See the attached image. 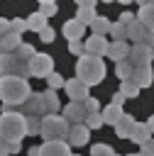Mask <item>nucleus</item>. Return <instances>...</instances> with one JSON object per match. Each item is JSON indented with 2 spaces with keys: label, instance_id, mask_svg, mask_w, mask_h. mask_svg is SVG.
<instances>
[{
  "label": "nucleus",
  "instance_id": "30",
  "mask_svg": "<svg viewBox=\"0 0 154 156\" xmlns=\"http://www.w3.org/2000/svg\"><path fill=\"white\" fill-rule=\"evenodd\" d=\"M37 12H39L42 17H46V20H49V17H54V15L59 12V5H56V2H51V0H44V2L39 5V10H37Z\"/></svg>",
  "mask_w": 154,
  "mask_h": 156
},
{
  "label": "nucleus",
  "instance_id": "22",
  "mask_svg": "<svg viewBox=\"0 0 154 156\" xmlns=\"http://www.w3.org/2000/svg\"><path fill=\"white\" fill-rule=\"evenodd\" d=\"M122 115H125V112H122V107H120V105H112V102H110V105H105V107H103V112H100L103 124H112V127L117 124V119H120Z\"/></svg>",
  "mask_w": 154,
  "mask_h": 156
},
{
  "label": "nucleus",
  "instance_id": "5",
  "mask_svg": "<svg viewBox=\"0 0 154 156\" xmlns=\"http://www.w3.org/2000/svg\"><path fill=\"white\" fill-rule=\"evenodd\" d=\"M0 76H17V78H29L27 61L17 58L15 54H0Z\"/></svg>",
  "mask_w": 154,
  "mask_h": 156
},
{
  "label": "nucleus",
  "instance_id": "42",
  "mask_svg": "<svg viewBox=\"0 0 154 156\" xmlns=\"http://www.w3.org/2000/svg\"><path fill=\"white\" fill-rule=\"evenodd\" d=\"M10 32V20H5V17H0V39L5 37Z\"/></svg>",
  "mask_w": 154,
  "mask_h": 156
},
{
  "label": "nucleus",
  "instance_id": "11",
  "mask_svg": "<svg viewBox=\"0 0 154 156\" xmlns=\"http://www.w3.org/2000/svg\"><path fill=\"white\" fill-rule=\"evenodd\" d=\"M64 90H66V95H68V100H71V102H83L86 98H90L88 88H86L81 80H76V78L66 80V83H64Z\"/></svg>",
  "mask_w": 154,
  "mask_h": 156
},
{
  "label": "nucleus",
  "instance_id": "24",
  "mask_svg": "<svg viewBox=\"0 0 154 156\" xmlns=\"http://www.w3.org/2000/svg\"><path fill=\"white\" fill-rule=\"evenodd\" d=\"M152 139V134H149V129H147V124L144 122H137L134 124V129H132V134H130V141H134V144H147Z\"/></svg>",
  "mask_w": 154,
  "mask_h": 156
},
{
  "label": "nucleus",
  "instance_id": "25",
  "mask_svg": "<svg viewBox=\"0 0 154 156\" xmlns=\"http://www.w3.org/2000/svg\"><path fill=\"white\" fill-rule=\"evenodd\" d=\"M90 29H93V34H95V37H105V34L110 32V20H108V17H103V15H98V17L90 22Z\"/></svg>",
  "mask_w": 154,
  "mask_h": 156
},
{
  "label": "nucleus",
  "instance_id": "17",
  "mask_svg": "<svg viewBox=\"0 0 154 156\" xmlns=\"http://www.w3.org/2000/svg\"><path fill=\"white\" fill-rule=\"evenodd\" d=\"M144 29H149L152 34H154V2H144V5H139V12H137V17H134Z\"/></svg>",
  "mask_w": 154,
  "mask_h": 156
},
{
  "label": "nucleus",
  "instance_id": "36",
  "mask_svg": "<svg viewBox=\"0 0 154 156\" xmlns=\"http://www.w3.org/2000/svg\"><path fill=\"white\" fill-rule=\"evenodd\" d=\"M83 107H86V115L100 112V102H98L95 98H86V100H83Z\"/></svg>",
  "mask_w": 154,
  "mask_h": 156
},
{
  "label": "nucleus",
  "instance_id": "47",
  "mask_svg": "<svg viewBox=\"0 0 154 156\" xmlns=\"http://www.w3.org/2000/svg\"><path fill=\"white\" fill-rule=\"evenodd\" d=\"M149 144H152V149H154V139H149Z\"/></svg>",
  "mask_w": 154,
  "mask_h": 156
},
{
  "label": "nucleus",
  "instance_id": "27",
  "mask_svg": "<svg viewBox=\"0 0 154 156\" xmlns=\"http://www.w3.org/2000/svg\"><path fill=\"white\" fill-rule=\"evenodd\" d=\"M115 76L120 78V80H130V76H132V63L125 58V61H117L115 63Z\"/></svg>",
  "mask_w": 154,
  "mask_h": 156
},
{
  "label": "nucleus",
  "instance_id": "12",
  "mask_svg": "<svg viewBox=\"0 0 154 156\" xmlns=\"http://www.w3.org/2000/svg\"><path fill=\"white\" fill-rule=\"evenodd\" d=\"M108 44H110V41H108L105 37H95V34H90V37L83 41V49H86L88 56H100V58H103L105 51H108Z\"/></svg>",
  "mask_w": 154,
  "mask_h": 156
},
{
  "label": "nucleus",
  "instance_id": "45",
  "mask_svg": "<svg viewBox=\"0 0 154 156\" xmlns=\"http://www.w3.org/2000/svg\"><path fill=\"white\" fill-rule=\"evenodd\" d=\"M27 156H39V149H37V146H32V149L27 151Z\"/></svg>",
  "mask_w": 154,
  "mask_h": 156
},
{
  "label": "nucleus",
  "instance_id": "35",
  "mask_svg": "<svg viewBox=\"0 0 154 156\" xmlns=\"http://www.w3.org/2000/svg\"><path fill=\"white\" fill-rule=\"evenodd\" d=\"M110 34H112V41H122L125 39V27H120L117 22H110Z\"/></svg>",
  "mask_w": 154,
  "mask_h": 156
},
{
  "label": "nucleus",
  "instance_id": "33",
  "mask_svg": "<svg viewBox=\"0 0 154 156\" xmlns=\"http://www.w3.org/2000/svg\"><path fill=\"white\" fill-rule=\"evenodd\" d=\"M83 124H86L88 129H100V127H103V117H100V112H93V115H86V119H83Z\"/></svg>",
  "mask_w": 154,
  "mask_h": 156
},
{
  "label": "nucleus",
  "instance_id": "29",
  "mask_svg": "<svg viewBox=\"0 0 154 156\" xmlns=\"http://www.w3.org/2000/svg\"><path fill=\"white\" fill-rule=\"evenodd\" d=\"M122 98H134V95H139V88L132 83V80H120V90H117Z\"/></svg>",
  "mask_w": 154,
  "mask_h": 156
},
{
  "label": "nucleus",
  "instance_id": "26",
  "mask_svg": "<svg viewBox=\"0 0 154 156\" xmlns=\"http://www.w3.org/2000/svg\"><path fill=\"white\" fill-rule=\"evenodd\" d=\"M24 22H27V29H32V32H37V34H39V32L46 27V17H42L39 12H32V15H29Z\"/></svg>",
  "mask_w": 154,
  "mask_h": 156
},
{
  "label": "nucleus",
  "instance_id": "2",
  "mask_svg": "<svg viewBox=\"0 0 154 156\" xmlns=\"http://www.w3.org/2000/svg\"><path fill=\"white\" fill-rule=\"evenodd\" d=\"M105 73H108L105 71V61L100 56H88V54L78 56V61H76V80H81L86 88L98 85L105 78Z\"/></svg>",
  "mask_w": 154,
  "mask_h": 156
},
{
  "label": "nucleus",
  "instance_id": "40",
  "mask_svg": "<svg viewBox=\"0 0 154 156\" xmlns=\"http://www.w3.org/2000/svg\"><path fill=\"white\" fill-rule=\"evenodd\" d=\"M17 151H20V146H10L0 139V156H10V154H17Z\"/></svg>",
  "mask_w": 154,
  "mask_h": 156
},
{
  "label": "nucleus",
  "instance_id": "38",
  "mask_svg": "<svg viewBox=\"0 0 154 156\" xmlns=\"http://www.w3.org/2000/svg\"><path fill=\"white\" fill-rule=\"evenodd\" d=\"M68 51L76 54V56H83V54H86V49H83V39H78V41H68Z\"/></svg>",
  "mask_w": 154,
  "mask_h": 156
},
{
  "label": "nucleus",
  "instance_id": "10",
  "mask_svg": "<svg viewBox=\"0 0 154 156\" xmlns=\"http://www.w3.org/2000/svg\"><path fill=\"white\" fill-rule=\"evenodd\" d=\"M127 61L132 63V68H137V66H147V63H152V49L139 46V44H132L130 51H127Z\"/></svg>",
  "mask_w": 154,
  "mask_h": 156
},
{
  "label": "nucleus",
  "instance_id": "19",
  "mask_svg": "<svg viewBox=\"0 0 154 156\" xmlns=\"http://www.w3.org/2000/svg\"><path fill=\"white\" fill-rule=\"evenodd\" d=\"M134 124H137V119H134L132 115H122V117L117 119V124H115V134H117L120 139H130Z\"/></svg>",
  "mask_w": 154,
  "mask_h": 156
},
{
  "label": "nucleus",
  "instance_id": "13",
  "mask_svg": "<svg viewBox=\"0 0 154 156\" xmlns=\"http://www.w3.org/2000/svg\"><path fill=\"white\" fill-rule=\"evenodd\" d=\"M130 80L137 85V88H149L152 83H154V73H152V63H147V66H137V68H132V76H130Z\"/></svg>",
  "mask_w": 154,
  "mask_h": 156
},
{
  "label": "nucleus",
  "instance_id": "32",
  "mask_svg": "<svg viewBox=\"0 0 154 156\" xmlns=\"http://www.w3.org/2000/svg\"><path fill=\"white\" fill-rule=\"evenodd\" d=\"M10 32H12V34H17V37H22V34L27 32V22H24L22 17H15V20H10Z\"/></svg>",
  "mask_w": 154,
  "mask_h": 156
},
{
  "label": "nucleus",
  "instance_id": "8",
  "mask_svg": "<svg viewBox=\"0 0 154 156\" xmlns=\"http://www.w3.org/2000/svg\"><path fill=\"white\" fill-rule=\"evenodd\" d=\"M22 115L24 117H44V100L42 93H29V98L22 102Z\"/></svg>",
  "mask_w": 154,
  "mask_h": 156
},
{
  "label": "nucleus",
  "instance_id": "23",
  "mask_svg": "<svg viewBox=\"0 0 154 156\" xmlns=\"http://www.w3.org/2000/svg\"><path fill=\"white\" fill-rule=\"evenodd\" d=\"M20 44H22V37L7 32V34L0 39V54H15V49H17Z\"/></svg>",
  "mask_w": 154,
  "mask_h": 156
},
{
  "label": "nucleus",
  "instance_id": "6",
  "mask_svg": "<svg viewBox=\"0 0 154 156\" xmlns=\"http://www.w3.org/2000/svg\"><path fill=\"white\" fill-rule=\"evenodd\" d=\"M125 39H130V41H134V44H139V46L154 49V34H152L149 29H144L137 20H134L132 24H127V29H125Z\"/></svg>",
  "mask_w": 154,
  "mask_h": 156
},
{
  "label": "nucleus",
  "instance_id": "48",
  "mask_svg": "<svg viewBox=\"0 0 154 156\" xmlns=\"http://www.w3.org/2000/svg\"><path fill=\"white\" fill-rule=\"evenodd\" d=\"M152 61H154V49H152Z\"/></svg>",
  "mask_w": 154,
  "mask_h": 156
},
{
  "label": "nucleus",
  "instance_id": "46",
  "mask_svg": "<svg viewBox=\"0 0 154 156\" xmlns=\"http://www.w3.org/2000/svg\"><path fill=\"white\" fill-rule=\"evenodd\" d=\"M127 156H142V154H127Z\"/></svg>",
  "mask_w": 154,
  "mask_h": 156
},
{
  "label": "nucleus",
  "instance_id": "7",
  "mask_svg": "<svg viewBox=\"0 0 154 156\" xmlns=\"http://www.w3.org/2000/svg\"><path fill=\"white\" fill-rule=\"evenodd\" d=\"M27 68H29V76L46 78V76L54 71V58H51L49 54H34V56L27 61Z\"/></svg>",
  "mask_w": 154,
  "mask_h": 156
},
{
  "label": "nucleus",
  "instance_id": "28",
  "mask_svg": "<svg viewBox=\"0 0 154 156\" xmlns=\"http://www.w3.org/2000/svg\"><path fill=\"white\" fill-rule=\"evenodd\" d=\"M34 54H37V51H34V46H32V44H27V41H22V44L15 49V56H17V58H22V61H29Z\"/></svg>",
  "mask_w": 154,
  "mask_h": 156
},
{
  "label": "nucleus",
  "instance_id": "21",
  "mask_svg": "<svg viewBox=\"0 0 154 156\" xmlns=\"http://www.w3.org/2000/svg\"><path fill=\"white\" fill-rule=\"evenodd\" d=\"M42 100H44V112L46 115H56L61 110V100L56 98V90H44Z\"/></svg>",
  "mask_w": 154,
  "mask_h": 156
},
{
  "label": "nucleus",
  "instance_id": "49",
  "mask_svg": "<svg viewBox=\"0 0 154 156\" xmlns=\"http://www.w3.org/2000/svg\"><path fill=\"white\" fill-rule=\"evenodd\" d=\"M71 156H73V154H71Z\"/></svg>",
  "mask_w": 154,
  "mask_h": 156
},
{
  "label": "nucleus",
  "instance_id": "20",
  "mask_svg": "<svg viewBox=\"0 0 154 156\" xmlns=\"http://www.w3.org/2000/svg\"><path fill=\"white\" fill-rule=\"evenodd\" d=\"M64 37L68 39V41H78V39H83V34H86V27L81 24V22H76V20H68L66 24H64Z\"/></svg>",
  "mask_w": 154,
  "mask_h": 156
},
{
  "label": "nucleus",
  "instance_id": "9",
  "mask_svg": "<svg viewBox=\"0 0 154 156\" xmlns=\"http://www.w3.org/2000/svg\"><path fill=\"white\" fill-rule=\"evenodd\" d=\"M90 139V129L86 124H71L68 134H66V144L68 146H86Z\"/></svg>",
  "mask_w": 154,
  "mask_h": 156
},
{
  "label": "nucleus",
  "instance_id": "4",
  "mask_svg": "<svg viewBox=\"0 0 154 156\" xmlns=\"http://www.w3.org/2000/svg\"><path fill=\"white\" fill-rule=\"evenodd\" d=\"M68 122L61 117V115H44L42 117V127H39V134L44 141H64L66 134H68Z\"/></svg>",
  "mask_w": 154,
  "mask_h": 156
},
{
  "label": "nucleus",
  "instance_id": "39",
  "mask_svg": "<svg viewBox=\"0 0 154 156\" xmlns=\"http://www.w3.org/2000/svg\"><path fill=\"white\" fill-rule=\"evenodd\" d=\"M39 39H42L44 44H49V41H54V29H51V27L46 24V27H44V29L39 32Z\"/></svg>",
  "mask_w": 154,
  "mask_h": 156
},
{
  "label": "nucleus",
  "instance_id": "34",
  "mask_svg": "<svg viewBox=\"0 0 154 156\" xmlns=\"http://www.w3.org/2000/svg\"><path fill=\"white\" fill-rule=\"evenodd\" d=\"M90 156H115V151L108 144H93L90 146Z\"/></svg>",
  "mask_w": 154,
  "mask_h": 156
},
{
  "label": "nucleus",
  "instance_id": "43",
  "mask_svg": "<svg viewBox=\"0 0 154 156\" xmlns=\"http://www.w3.org/2000/svg\"><path fill=\"white\" fill-rule=\"evenodd\" d=\"M122 102H125V98H122L120 93H115V95H112V105H120V107H122Z\"/></svg>",
  "mask_w": 154,
  "mask_h": 156
},
{
  "label": "nucleus",
  "instance_id": "1",
  "mask_svg": "<svg viewBox=\"0 0 154 156\" xmlns=\"http://www.w3.org/2000/svg\"><path fill=\"white\" fill-rule=\"evenodd\" d=\"M24 136H27V117L22 112L5 110L0 115V139L10 146H20Z\"/></svg>",
  "mask_w": 154,
  "mask_h": 156
},
{
  "label": "nucleus",
  "instance_id": "14",
  "mask_svg": "<svg viewBox=\"0 0 154 156\" xmlns=\"http://www.w3.org/2000/svg\"><path fill=\"white\" fill-rule=\"evenodd\" d=\"M61 117H64L68 124H83V119H86V107H83V102H68V105L64 107Z\"/></svg>",
  "mask_w": 154,
  "mask_h": 156
},
{
  "label": "nucleus",
  "instance_id": "15",
  "mask_svg": "<svg viewBox=\"0 0 154 156\" xmlns=\"http://www.w3.org/2000/svg\"><path fill=\"white\" fill-rule=\"evenodd\" d=\"M39 149V156H71V146L66 141H44Z\"/></svg>",
  "mask_w": 154,
  "mask_h": 156
},
{
  "label": "nucleus",
  "instance_id": "44",
  "mask_svg": "<svg viewBox=\"0 0 154 156\" xmlns=\"http://www.w3.org/2000/svg\"><path fill=\"white\" fill-rule=\"evenodd\" d=\"M144 124H147V129H149V134L154 136V115H152V117H149V119H147Z\"/></svg>",
  "mask_w": 154,
  "mask_h": 156
},
{
  "label": "nucleus",
  "instance_id": "31",
  "mask_svg": "<svg viewBox=\"0 0 154 156\" xmlns=\"http://www.w3.org/2000/svg\"><path fill=\"white\" fill-rule=\"evenodd\" d=\"M46 83H49V90H56V88H64V83H66V78H64L61 73H56V71H51V73L46 76Z\"/></svg>",
  "mask_w": 154,
  "mask_h": 156
},
{
  "label": "nucleus",
  "instance_id": "41",
  "mask_svg": "<svg viewBox=\"0 0 154 156\" xmlns=\"http://www.w3.org/2000/svg\"><path fill=\"white\" fill-rule=\"evenodd\" d=\"M132 22H134V15H132V12H122L120 20H117V24L125 27V29H127V24H132Z\"/></svg>",
  "mask_w": 154,
  "mask_h": 156
},
{
  "label": "nucleus",
  "instance_id": "3",
  "mask_svg": "<svg viewBox=\"0 0 154 156\" xmlns=\"http://www.w3.org/2000/svg\"><path fill=\"white\" fill-rule=\"evenodd\" d=\"M32 88L27 78H17V76H0V100L5 105H22L29 98Z\"/></svg>",
  "mask_w": 154,
  "mask_h": 156
},
{
  "label": "nucleus",
  "instance_id": "16",
  "mask_svg": "<svg viewBox=\"0 0 154 156\" xmlns=\"http://www.w3.org/2000/svg\"><path fill=\"white\" fill-rule=\"evenodd\" d=\"M98 17V12H95V2L93 0H88V2H78V10H76V22H81L83 27L86 24H90L93 20Z\"/></svg>",
  "mask_w": 154,
  "mask_h": 156
},
{
  "label": "nucleus",
  "instance_id": "18",
  "mask_svg": "<svg viewBox=\"0 0 154 156\" xmlns=\"http://www.w3.org/2000/svg\"><path fill=\"white\" fill-rule=\"evenodd\" d=\"M127 51H130L127 39H122V41H110V44H108L105 56H108V58H112V61L117 63V61H125V58H127Z\"/></svg>",
  "mask_w": 154,
  "mask_h": 156
},
{
  "label": "nucleus",
  "instance_id": "37",
  "mask_svg": "<svg viewBox=\"0 0 154 156\" xmlns=\"http://www.w3.org/2000/svg\"><path fill=\"white\" fill-rule=\"evenodd\" d=\"M42 117H27V134H39Z\"/></svg>",
  "mask_w": 154,
  "mask_h": 156
}]
</instances>
